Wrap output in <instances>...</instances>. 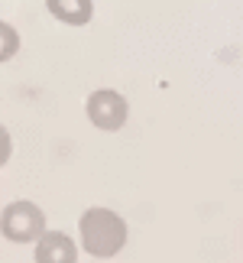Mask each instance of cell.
<instances>
[{"mask_svg": "<svg viewBox=\"0 0 243 263\" xmlns=\"http://www.w3.org/2000/svg\"><path fill=\"white\" fill-rule=\"evenodd\" d=\"M46 7L55 20L72 23V26H85L94 16V4L91 0H46Z\"/></svg>", "mask_w": 243, "mask_h": 263, "instance_id": "5b68a950", "label": "cell"}, {"mask_svg": "<svg viewBox=\"0 0 243 263\" xmlns=\"http://www.w3.org/2000/svg\"><path fill=\"white\" fill-rule=\"evenodd\" d=\"M36 263H78L75 240L62 231H46L36 240Z\"/></svg>", "mask_w": 243, "mask_h": 263, "instance_id": "277c9868", "label": "cell"}, {"mask_svg": "<svg viewBox=\"0 0 243 263\" xmlns=\"http://www.w3.org/2000/svg\"><path fill=\"white\" fill-rule=\"evenodd\" d=\"M0 234L13 244H33L46 234V211L36 205V201H10V205L0 211Z\"/></svg>", "mask_w": 243, "mask_h": 263, "instance_id": "7a4b0ae2", "label": "cell"}, {"mask_svg": "<svg viewBox=\"0 0 243 263\" xmlns=\"http://www.w3.org/2000/svg\"><path fill=\"white\" fill-rule=\"evenodd\" d=\"M78 237L91 257H114L127 244V221L110 208H88L78 218Z\"/></svg>", "mask_w": 243, "mask_h": 263, "instance_id": "6da1fadb", "label": "cell"}, {"mask_svg": "<svg viewBox=\"0 0 243 263\" xmlns=\"http://www.w3.org/2000/svg\"><path fill=\"white\" fill-rule=\"evenodd\" d=\"M10 153H13V140H10V130L0 124V166L10 159Z\"/></svg>", "mask_w": 243, "mask_h": 263, "instance_id": "52a82bcc", "label": "cell"}, {"mask_svg": "<svg viewBox=\"0 0 243 263\" xmlns=\"http://www.w3.org/2000/svg\"><path fill=\"white\" fill-rule=\"evenodd\" d=\"M16 52H19V33L0 20V62H10Z\"/></svg>", "mask_w": 243, "mask_h": 263, "instance_id": "8992f818", "label": "cell"}, {"mask_svg": "<svg viewBox=\"0 0 243 263\" xmlns=\"http://www.w3.org/2000/svg\"><path fill=\"white\" fill-rule=\"evenodd\" d=\"M88 120L94 124L97 130H120L127 124V114H130V104H127V98L120 95V91H110V88H100L94 91V95L88 98Z\"/></svg>", "mask_w": 243, "mask_h": 263, "instance_id": "3957f363", "label": "cell"}]
</instances>
